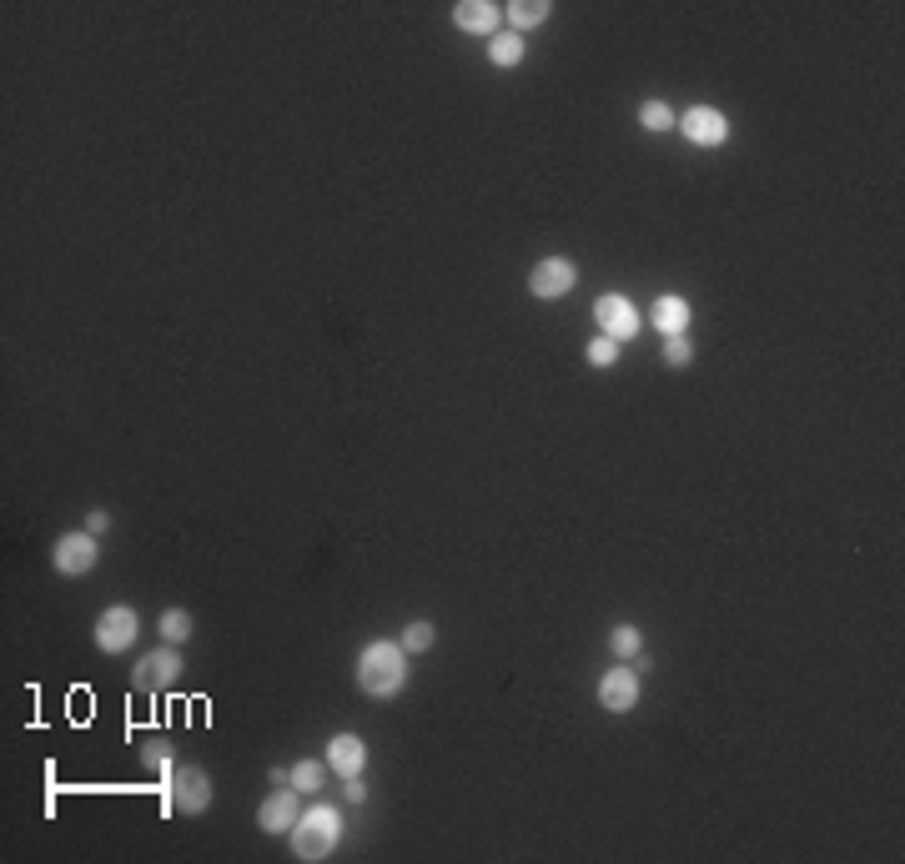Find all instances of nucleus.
Segmentation results:
<instances>
[{"mask_svg":"<svg viewBox=\"0 0 905 864\" xmlns=\"http://www.w3.org/2000/svg\"><path fill=\"white\" fill-rule=\"evenodd\" d=\"M343 829H347V819H343V809H337L333 799H312V805H302V815H298V824H292L287 840H292V854H298V860L317 864L343 844Z\"/></svg>","mask_w":905,"mask_h":864,"instance_id":"obj_1","label":"nucleus"},{"mask_svg":"<svg viewBox=\"0 0 905 864\" xmlns=\"http://www.w3.org/2000/svg\"><path fill=\"white\" fill-rule=\"evenodd\" d=\"M358 688L368 699H398L407 688V649L403 643H388V639H372L368 649L358 653Z\"/></svg>","mask_w":905,"mask_h":864,"instance_id":"obj_2","label":"nucleus"},{"mask_svg":"<svg viewBox=\"0 0 905 864\" xmlns=\"http://www.w3.org/2000/svg\"><path fill=\"white\" fill-rule=\"evenodd\" d=\"M212 774L197 764H177L171 779H161V809L167 815H206L212 809Z\"/></svg>","mask_w":905,"mask_h":864,"instance_id":"obj_3","label":"nucleus"},{"mask_svg":"<svg viewBox=\"0 0 905 864\" xmlns=\"http://www.w3.org/2000/svg\"><path fill=\"white\" fill-rule=\"evenodd\" d=\"M181 674H187L181 643H161V649H152V653H142V659H136L132 688H136V694H161V688H171Z\"/></svg>","mask_w":905,"mask_h":864,"instance_id":"obj_4","label":"nucleus"},{"mask_svg":"<svg viewBox=\"0 0 905 864\" xmlns=\"http://www.w3.org/2000/svg\"><path fill=\"white\" fill-rule=\"evenodd\" d=\"M96 563H101V543H96V534H86V528L60 534L56 543H51V569H56L60 579H86Z\"/></svg>","mask_w":905,"mask_h":864,"instance_id":"obj_5","label":"nucleus"},{"mask_svg":"<svg viewBox=\"0 0 905 864\" xmlns=\"http://www.w3.org/2000/svg\"><path fill=\"white\" fill-rule=\"evenodd\" d=\"M594 322H599V337H614V343H634L644 332V317H639V307H634L629 296L624 292H604L594 302Z\"/></svg>","mask_w":905,"mask_h":864,"instance_id":"obj_6","label":"nucleus"},{"mask_svg":"<svg viewBox=\"0 0 905 864\" xmlns=\"http://www.w3.org/2000/svg\"><path fill=\"white\" fill-rule=\"evenodd\" d=\"M136 633H142V618H136L132 604H111L101 608V618H96L91 628V643L101 653H126L136 643Z\"/></svg>","mask_w":905,"mask_h":864,"instance_id":"obj_7","label":"nucleus"},{"mask_svg":"<svg viewBox=\"0 0 905 864\" xmlns=\"http://www.w3.org/2000/svg\"><path fill=\"white\" fill-rule=\"evenodd\" d=\"M674 126L684 131V142L690 146H704V152H715V146H725L729 142V116L719 106H690V111H679L674 116Z\"/></svg>","mask_w":905,"mask_h":864,"instance_id":"obj_8","label":"nucleus"},{"mask_svg":"<svg viewBox=\"0 0 905 864\" xmlns=\"http://www.w3.org/2000/svg\"><path fill=\"white\" fill-rule=\"evenodd\" d=\"M573 287H579V267H573L569 257H544L534 272H528V292H534L538 302H559Z\"/></svg>","mask_w":905,"mask_h":864,"instance_id":"obj_9","label":"nucleus"},{"mask_svg":"<svg viewBox=\"0 0 905 864\" xmlns=\"http://www.w3.org/2000/svg\"><path fill=\"white\" fill-rule=\"evenodd\" d=\"M599 704H604V714H629L634 704H639V674H634L629 663H614L608 674H599Z\"/></svg>","mask_w":905,"mask_h":864,"instance_id":"obj_10","label":"nucleus"},{"mask_svg":"<svg viewBox=\"0 0 905 864\" xmlns=\"http://www.w3.org/2000/svg\"><path fill=\"white\" fill-rule=\"evenodd\" d=\"M298 815H302V789L282 784L277 794H267L262 799V809H257V829H262V834H292Z\"/></svg>","mask_w":905,"mask_h":864,"instance_id":"obj_11","label":"nucleus"},{"mask_svg":"<svg viewBox=\"0 0 905 864\" xmlns=\"http://www.w3.org/2000/svg\"><path fill=\"white\" fill-rule=\"evenodd\" d=\"M452 25L468 31V36L493 41L503 31V5H493V0H458L452 5Z\"/></svg>","mask_w":905,"mask_h":864,"instance_id":"obj_12","label":"nucleus"},{"mask_svg":"<svg viewBox=\"0 0 905 864\" xmlns=\"http://www.w3.org/2000/svg\"><path fill=\"white\" fill-rule=\"evenodd\" d=\"M322 759H327V770H333L337 779H358V774L368 770V744H362L358 734H333Z\"/></svg>","mask_w":905,"mask_h":864,"instance_id":"obj_13","label":"nucleus"},{"mask_svg":"<svg viewBox=\"0 0 905 864\" xmlns=\"http://www.w3.org/2000/svg\"><path fill=\"white\" fill-rule=\"evenodd\" d=\"M655 332H664V337H684V332L694 327V307L684 302L679 292H664V296H655Z\"/></svg>","mask_w":905,"mask_h":864,"instance_id":"obj_14","label":"nucleus"},{"mask_svg":"<svg viewBox=\"0 0 905 864\" xmlns=\"http://www.w3.org/2000/svg\"><path fill=\"white\" fill-rule=\"evenodd\" d=\"M548 15H554V5H548V0H509V5H503V21H509L518 36H524V31H534V25H544Z\"/></svg>","mask_w":905,"mask_h":864,"instance_id":"obj_15","label":"nucleus"},{"mask_svg":"<svg viewBox=\"0 0 905 864\" xmlns=\"http://www.w3.org/2000/svg\"><path fill=\"white\" fill-rule=\"evenodd\" d=\"M524 36H518V31H499V36H493L489 41V66H493V71H513V66H518V60H524Z\"/></svg>","mask_w":905,"mask_h":864,"instance_id":"obj_16","label":"nucleus"},{"mask_svg":"<svg viewBox=\"0 0 905 864\" xmlns=\"http://www.w3.org/2000/svg\"><path fill=\"white\" fill-rule=\"evenodd\" d=\"M142 764L156 774V779H171V770H177V749H171V739H142Z\"/></svg>","mask_w":905,"mask_h":864,"instance_id":"obj_17","label":"nucleus"},{"mask_svg":"<svg viewBox=\"0 0 905 864\" xmlns=\"http://www.w3.org/2000/svg\"><path fill=\"white\" fill-rule=\"evenodd\" d=\"M327 759H298L292 764V789H302V794H322L327 789Z\"/></svg>","mask_w":905,"mask_h":864,"instance_id":"obj_18","label":"nucleus"},{"mask_svg":"<svg viewBox=\"0 0 905 864\" xmlns=\"http://www.w3.org/2000/svg\"><path fill=\"white\" fill-rule=\"evenodd\" d=\"M608 653L619 663H634L644 653V633L634 624H614V633H608Z\"/></svg>","mask_w":905,"mask_h":864,"instance_id":"obj_19","label":"nucleus"},{"mask_svg":"<svg viewBox=\"0 0 905 864\" xmlns=\"http://www.w3.org/2000/svg\"><path fill=\"white\" fill-rule=\"evenodd\" d=\"M191 628H197V624H191L187 608H167V614L156 618V633H161V643H187Z\"/></svg>","mask_w":905,"mask_h":864,"instance_id":"obj_20","label":"nucleus"},{"mask_svg":"<svg viewBox=\"0 0 905 864\" xmlns=\"http://www.w3.org/2000/svg\"><path fill=\"white\" fill-rule=\"evenodd\" d=\"M398 643H403L407 653H428L433 643H438V628H433L428 618H413V624L403 628V639H398Z\"/></svg>","mask_w":905,"mask_h":864,"instance_id":"obj_21","label":"nucleus"},{"mask_svg":"<svg viewBox=\"0 0 905 864\" xmlns=\"http://www.w3.org/2000/svg\"><path fill=\"white\" fill-rule=\"evenodd\" d=\"M674 116H679V111H669L664 101H644V106H639V126L644 131H669V126H674Z\"/></svg>","mask_w":905,"mask_h":864,"instance_id":"obj_22","label":"nucleus"},{"mask_svg":"<svg viewBox=\"0 0 905 864\" xmlns=\"http://www.w3.org/2000/svg\"><path fill=\"white\" fill-rule=\"evenodd\" d=\"M584 357H589V368H614V362H619V343H614V337H594V343L584 347Z\"/></svg>","mask_w":905,"mask_h":864,"instance_id":"obj_23","label":"nucleus"},{"mask_svg":"<svg viewBox=\"0 0 905 864\" xmlns=\"http://www.w3.org/2000/svg\"><path fill=\"white\" fill-rule=\"evenodd\" d=\"M664 362H669V368H690V362H694L690 332H684V337H664Z\"/></svg>","mask_w":905,"mask_h":864,"instance_id":"obj_24","label":"nucleus"},{"mask_svg":"<svg viewBox=\"0 0 905 864\" xmlns=\"http://www.w3.org/2000/svg\"><path fill=\"white\" fill-rule=\"evenodd\" d=\"M107 528H111V513H107V508H91V513H86V534L101 538Z\"/></svg>","mask_w":905,"mask_h":864,"instance_id":"obj_25","label":"nucleus"},{"mask_svg":"<svg viewBox=\"0 0 905 864\" xmlns=\"http://www.w3.org/2000/svg\"><path fill=\"white\" fill-rule=\"evenodd\" d=\"M343 799H347V805H362V799H368V789H362V774L343 784Z\"/></svg>","mask_w":905,"mask_h":864,"instance_id":"obj_26","label":"nucleus"},{"mask_svg":"<svg viewBox=\"0 0 905 864\" xmlns=\"http://www.w3.org/2000/svg\"><path fill=\"white\" fill-rule=\"evenodd\" d=\"M267 779H272V789H282V784H292V770H287V764H272V770H267Z\"/></svg>","mask_w":905,"mask_h":864,"instance_id":"obj_27","label":"nucleus"}]
</instances>
